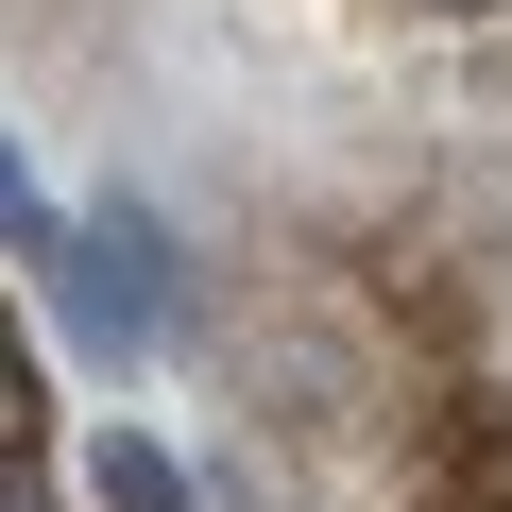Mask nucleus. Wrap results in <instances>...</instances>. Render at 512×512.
Masks as SVG:
<instances>
[{
    "label": "nucleus",
    "instance_id": "f257e3e1",
    "mask_svg": "<svg viewBox=\"0 0 512 512\" xmlns=\"http://www.w3.org/2000/svg\"><path fill=\"white\" fill-rule=\"evenodd\" d=\"M52 308L103 342V359H137L154 325H171V239L137 222V205H103V222H69L52 239Z\"/></svg>",
    "mask_w": 512,
    "mask_h": 512
},
{
    "label": "nucleus",
    "instance_id": "f03ea898",
    "mask_svg": "<svg viewBox=\"0 0 512 512\" xmlns=\"http://www.w3.org/2000/svg\"><path fill=\"white\" fill-rule=\"evenodd\" d=\"M86 495H103V512H205V495H188V461H171L154 427H103V461H86Z\"/></svg>",
    "mask_w": 512,
    "mask_h": 512
},
{
    "label": "nucleus",
    "instance_id": "7ed1b4c3",
    "mask_svg": "<svg viewBox=\"0 0 512 512\" xmlns=\"http://www.w3.org/2000/svg\"><path fill=\"white\" fill-rule=\"evenodd\" d=\"M0 239H18V256H35V274H52V239H69V222L35 205V171H18V137H0Z\"/></svg>",
    "mask_w": 512,
    "mask_h": 512
},
{
    "label": "nucleus",
    "instance_id": "20e7f679",
    "mask_svg": "<svg viewBox=\"0 0 512 512\" xmlns=\"http://www.w3.org/2000/svg\"><path fill=\"white\" fill-rule=\"evenodd\" d=\"M0 444H35V342H18V308H0Z\"/></svg>",
    "mask_w": 512,
    "mask_h": 512
},
{
    "label": "nucleus",
    "instance_id": "39448f33",
    "mask_svg": "<svg viewBox=\"0 0 512 512\" xmlns=\"http://www.w3.org/2000/svg\"><path fill=\"white\" fill-rule=\"evenodd\" d=\"M0 512H52V478H35V444H0Z\"/></svg>",
    "mask_w": 512,
    "mask_h": 512
},
{
    "label": "nucleus",
    "instance_id": "423d86ee",
    "mask_svg": "<svg viewBox=\"0 0 512 512\" xmlns=\"http://www.w3.org/2000/svg\"><path fill=\"white\" fill-rule=\"evenodd\" d=\"M444 18H495V0H444Z\"/></svg>",
    "mask_w": 512,
    "mask_h": 512
}]
</instances>
